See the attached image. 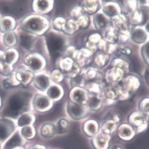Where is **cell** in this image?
I'll list each match as a JSON object with an SVG mask.
<instances>
[{"label":"cell","mask_w":149,"mask_h":149,"mask_svg":"<svg viewBox=\"0 0 149 149\" xmlns=\"http://www.w3.org/2000/svg\"><path fill=\"white\" fill-rule=\"evenodd\" d=\"M26 108V100L23 96L15 95L11 97L4 111L6 116L16 118Z\"/></svg>","instance_id":"obj_1"},{"label":"cell","mask_w":149,"mask_h":149,"mask_svg":"<svg viewBox=\"0 0 149 149\" xmlns=\"http://www.w3.org/2000/svg\"><path fill=\"white\" fill-rule=\"evenodd\" d=\"M128 123L133 128L136 134L145 131L149 124V116L138 110L133 111L128 116Z\"/></svg>","instance_id":"obj_2"},{"label":"cell","mask_w":149,"mask_h":149,"mask_svg":"<svg viewBox=\"0 0 149 149\" xmlns=\"http://www.w3.org/2000/svg\"><path fill=\"white\" fill-rule=\"evenodd\" d=\"M47 45L51 57L56 59L59 56L63 46L61 39L56 35H50L48 38Z\"/></svg>","instance_id":"obj_3"},{"label":"cell","mask_w":149,"mask_h":149,"mask_svg":"<svg viewBox=\"0 0 149 149\" xmlns=\"http://www.w3.org/2000/svg\"><path fill=\"white\" fill-rule=\"evenodd\" d=\"M118 137L125 141L131 140L136 135L133 128L128 123H123L120 125L117 130Z\"/></svg>","instance_id":"obj_4"},{"label":"cell","mask_w":149,"mask_h":149,"mask_svg":"<svg viewBox=\"0 0 149 149\" xmlns=\"http://www.w3.org/2000/svg\"><path fill=\"white\" fill-rule=\"evenodd\" d=\"M69 115L75 119H80L85 117L87 113L86 108L76 103H70L67 107Z\"/></svg>","instance_id":"obj_5"},{"label":"cell","mask_w":149,"mask_h":149,"mask_svg":"<svg viewBox=\"0 0 149 149\" xmlns=\"http://www.w3.org/2000/svg\"><path fill=\"white\" fill-rule=\"evenodd\" d=\"M15 129L13 122L7 119L0 120V140L4 141L11 134Z\"/></svg>","instance_id":"obj_6"},{"label":"cell","mask_w":149,"mask_h":149,"mask_svg":"<svg viewBox=\"0 0 149 149\" xmlns=\"http://www.w3.org/2000/svg\"><path fill=\"white\" fill-rule=\"evenodd\" d=\"M111 140L110 135L102 133L93 138L92 143L96 149H107Z\"/></svg>","instance_id":"obj_7"},{"label":"cell","mask_w":149,"mask_h":149,"mask_svg":"<svg viewBox=\"0 0 149 149\" xmlns=\"http://www.w3.org/2000/svg\"><path fill=\"white\" fill-rule=\"evenodd\" d=\"M33 107L36 111L45 112L50 108V102L46 97L38 95L33 102Z\"/></svg>","instance_id":"obj_8"},{"label":"cell","mask_w":149,"mask_h":149,"mask_svg":"<svg viewBox=\"0 0 149 149\" xmlns=\"http://www.w3.org/2000/svg\"><path fill=\"white\" fill-rule=\"evenodd\" d=\"M23 27L28 31L38 32L42 29V24L38 18L32 17L25 22Z\"/></svg>","instance_id":"obj_9"},{"label":"cell","mask_w":149,"mask_h":149,"mask_svg":"<svg viewBox=\"0 0 149 149\" xmlns=\"http://www.w3.org/2000/svg\"><path fill=\"white\" fill-rule=\"evenodd\" d=\"M99 129V125L95 120H88L84 123L83 130L87 136L92 137L97 134Z\"/></svg>","instance_id":"obj_10"},{"label":"cell","mask_w":149,"mask_h":149,"mask_svg":"<svg viewBox=\"0 0 149 149\" xmlns=\"http://www.w3.org/2000/svg\"><path fill=\"white\" fill-rule=\"evenodd\" d=\"M16 26V22L13 17H6L0 21V30L2 32H8L13 30Z\"/></svg>","instance_id":"obj_11"},{"label":"cell","mask_w":149,"mask_h":149,"mask_svg":"<svg viewBox=\"0 0 149 149\" xmlns=\"http://www.w3.org/2000/svg\"><path fill=\"white\" fill-rule=\"evenodd\" d=\"M23 142L22 139L19 133L16 132L6 143L4 149H13L17 146H22Z\"/></svg>","instance_id":"obj_12"},{"label":"cell","mask_w":149,"mask_h":149,"mask_svg":"<svg viewBox=\"0 0 149 149\" xmlns=\"http://www.w3.org/2000/svg\"><path fill=\"white\" fill-rule=\"evenodd\" d=\"M41 133L44 138H51L56 133V127L52 124H45L42 127Z\"/></svg>","instance_id":"obj_13"},{"label":"cell","mask_w":149,"mask_h":149,"mask_svg":"<svg viewBox=\"0 0 149 149\" xmlns=\"http://www.w3.org/2000/svg\"><path fill=\"white\" fill-rule=\"evenodd\" d=\"M5 61L7 63L13 65L17 61L18 59V53L16 49H9L5 53Z\"/></svg>","instance_id":"obj_14"},{"label":"cell","mask_w":149,"mask_h":149,"mask_svg":"<svg viewBox=\"0 0 149 149\" xmlns=\"http://www.w3.org/2000/svg\"><path fill=\"white\" fill-rule=\"evenodd\" d=\"M33 41V37L28 33H22L19 35V42L21 46L26 49H28L31 46Z\"/></svg>","instance_id":"obj_15"},{"label":"cell","mask_w":149,"mask_h":149,"mask_svg":"<svg viewBox=\"0 0 149 149\" xmlns=\"http://www.w3.org/2000/svg\"><path fill=\"white\" fill-rule=\"evenodd\" d=\"M26 64L34 71H37L42 67V62L35 57H28L25 60Z\"/></svg>","instance_id":"obj_16"},{"label":"cell","mask_w":149,"mask_h":149,"mask_svg":"<svg viewBox=\"0 0 149 149\" xmlns=\"http://www.w3.org/2000/svg\"><path fill=\"white\" fill-rule=\"evenodd\" d=\"M117 129V123L111 120H107L103 123L102 129L105 134H112Z\"/></svg>","instance_id":"obj_17"},{"label":"cell","mask_w":149,"mask_h":149,"mask_svg":"<svg viewBox=\"0 0 149 149\" xmlns=\"http://www.w3.org/2000/svg\"><path fill=\"white\" fill-rule=\"evenodd\" d=\"M17 37L13 31L6 33L3 36V42L5 45L8 46H13L17 43Z\"/></svg>","instance_id":"obj_18"},{"label":"cell","mask_w":149,"mask_h":149,"mask_svg":"<svg viewBox=\"0 0 149 149\" xmlns=\"http://www.w3.org/2000/svg\"><path fill=\"white\" fill-rule=\"evenodd\" d=\"M34 84L39 89L44 91L48 87L49 81L47 77L43 75L38 76L35 78Z\"/></svg>","instance_id":"obj_19"},{"label":"cell","mask_w":149,"mask_h":149,"mask_svg":"<svg viewBox=\"0 0 149 149\" xmlns=\"http://www.w3.org/2000/svg\"><path fill=\"white\" fill-rule=\"evenodd\" d=\"M4 87L7 89L11 88L13 86H17L20 84V82L18 81L16 77V73L10 74L7 79L4 80Z\"/></svg>","instance_id":"obj_20"},{"label":"cell","mask_w":149,"mask_h":149,"mask_svg":"<svg viewBox=\"0 0 149 149\" xmlns=\"http://www.w3.org/2000/svg\"><path fill=\"white\" fill-rule=\"evenodd\" d=\"M35 118L33 115L29 113L23 114L18 119V125L20 127L26 126L31 124L34 122Z\"/></svg>","instance_id":"obj_21"},{"label":"cell","mask_w":149,"mask_h":149,"mask_svg":"<svg viewBox=\"0 0 149 149\" xmlns=\"http://www.w3.org/2000/svg\"><path fill=\"white\" fill-rule=\"evenodd\" d=\"M56 127V133L58 134L67 132L70 128V124L67 120L61 119L57 123Z\"/></svg>","instance_id":"obj_22"},{"label":"cell","mask_w":149,"mask_h":149,"mask_svg":"<svg viewBox=\"0 0 149 149\" xmlns=\"http://www.w3.org/2000/svg\"><path fill=\"white\" fill-rule=\"evenodd\" d=\"M17 78L19 82L26 84L30 80V74L24 69H20L16 73Z\"/></svg>","instance_id":"obj_23"},{"label":"cell","mask_w":149,"mask_h":149,"mask_svg":"<svg viewBox=\"0 0 149 149\" xmlns=\"http://www.w3.org/2000/svg\"><path fill=\"white\" fill-rule=\"evenodd\" d=\"M130 67L133 72L140 74L142 70V66L139 59L135 56L130 58Z\"/></svg>","instance_id":"obj_24"},{"label":"cell","mask_w":149,"mask_h":149,"mask_svg":"<svg viewBox=\"0 0 149 149\" xmlns=\"http://www.w3.org/2000/svg\"><path fill=\"white\" fill-rule=\"evenodd\" d=\"M132 38L133 41L135 42L141 43L145 41L146 35L143 30L138 29L134 33Z\"/></svg>","instance_id":"obj_25"},{"label":"cell","mask_w":149,"mask_h":149,"mask_svg":"<svg viewBox=\"0 0 149 149\" xmlns=\"http://www.w3.org/2000/svg\"><path fill=\"white\" fill-rule=\"evenodd\" d=\"M73 99L77 104L81 106L85 103L86 97L85 93L79 90L75 91L73 95Z\"/></svg>","instance_id":"obj_26"},{"label":"cell","mask_w":149,"mask_h":149,"mask_svg":"<svg viewBox=\"0 0 149 149\" xmlns=\"http://www.w3.org/2000/svg\"><path fill=\"white\" fill-rule=\"evenodd\" d=\"M22 135L25 139H33L35 136V130L31 126H26L23 128L21 131Z\"/></svg>","instance_id":"obj_27"},{"label":"cell","mask_w":149,"mask_h":149,"mask_svg":"<svg viewBox=\"0 0 149 149\" xmlns=\"http://www.w3.org/2000/svg\"><path fill=\"white\" fill-rule=\"evenodd\" d=\"M88 106L93 111H97L101 107V101L96 97H93L89 99Z\"/></svg>","instance_id":"obj_28"},{"label":"cell","mask_w":149,"mask_h":149,"mask_svg":"<svg viewBox=\"0 0 149 149\" xmlns=\"http://www.w3.org/2000/svg\"><path fill=\"white\" fill-rule=\"evenodd\" d=\"M141 112L149 116V100L142 101L138 106V110Z\"/></svg>","instance_id":"obj_29"},{"label":"cell","mask_w":149,"mask_h":149,"mask_svg":"<svg viewBox=\"0 0 149 149\" xmlns=\"http://www.w3.org/2000/svg\"><path fill=\"white\" fill-rule=\"evenodd\" d=\"M48 95L52 99H57L60 96V90L56 86H52L48 90Z\"/></svg>","instance_id":"obj_30"},{"label":"cell","mask_w":149,"mask_h":149,"mask_svg":"<svg viewBox=\"0 0 149 149\" xmlns=\"http://www.w3.org/2000/svg\"><path fill=\"white\" fill-rule=\"evenodd\" d=\"M68 1H56V11L57 14H61L63 13L66 6V2Z\"/></svg>","instance_id":"obj_31"},{"label":"cell","mask_w":149,"mask_h":149,"mask_svg":"<svg viewBox=\"0 0 149 149\" xmlns=\"http://www.w3.org/2000/svg\"><path fill=\"white\" fill-rule=\"evenodd\" d=\"M13 69L12 65L4 62L1 72L5 75H10L12 72Z\"/></svg>","instance_id":"obj_32"},{"label":"cell","mask_w":149,"mask_h":149,"mask_svg":"<svg viewBox=\"0 0 149 149\" xmlns=\"http://www.w3.org/2000/svg\"><path fill=\"white\" fill-rule=\"evenodd\" d=\"M142 11L143 15V24H144L149 18V9L146 7H143L142 8Z\"/></svg>","instance_id":"obj_33"},{"label":"cell","mask_w":149,"mask_h":149,"mask_svg":"<svg viewBox=\"0 0 149 149\" xmlns=\"http://www.w3.org/2000/svg\"><path fill=\"white\" fill-rule=\"evenodd\" d=\"M96 21L97 24L101 27H104L106 25V19L101 14L96 17Z\"/></svg>","instance_id":"obj_34"},{"label":"cell","mask_w":149,"mask_h":149,"mask_svg":"<svg viewBox=\"0 0 149 149\" xmlns=\"http://www.w3.org/2000/svg\"><path fill=\"white\" fill-rule=\"evenodd\" d=\"M48 3L46 1H38V7L39 9L42 10H45L46 8L47 7Z\"/></svg>","instance_id":"obj_35"},{"label":"cell","mask_w":149,"mask_h":149,"mask_svg":"<svg viewBox=\"0 0 149 149\" xmlns=\"http://www.w3.org/2000/svg\"><path fill=\"white\" fill-rule=\"evenodd\" d=\"M107 10H105V12L109 16L114 15L116 13V10L114 8L112 7H109L107 8Z\"/></svg>","instance_id":"obj_36"},{"label":"cell","mask_w":149,"mask_h":149,"mask_svg":"<svg viewBox=\"0 0 149 149\" xmlns=\"http://www.w3.org/2000/svg\"><path fill=\"white\" fill-rule=\"evenodd\" d=\"M81 77L80 76L77 77L75 78H74V80H73V84L74 85L77 86V85L79 84L80 82H81Z\"/></svg>","instance_id":"obj_37"},{"label":"cell","mask_w":149,"mask_h":149,"mask_svg":"<svg viewBox=\"0 0 149 149\" xmlns=\"http://www.w3.org/2000/svg\"><path fill=\"white\" fill-rule=\"evenodd\" d=\"M29 149H46V148L43 146L37 145L34 146L32 147H30Z\"/></svg>","instance_id":"obj_38"},{"label":"cell","mask_w":149,"mask_h":149,"mask_svg":"<svg viewBox=\"0 0 149 149\" xmlns=\"http://www.w3.org/2000/svg\"><path fill=\"white\" fill-rule=\"evenodd\" d=\"M145 52L148 57H149V42L147 43L144 47Z\"/></svg>","instance_id":"obj_39"},{"label":"cell","mask_w":149,"mask_h":149,"mask_svg":"<svg viewBox=\"0 0 149 149\" xmlns=\"http://www.w3.org/2000/svg\"><path fill=\"white\" fill-rule=\"evenodd\" d=\"M112 149H124L123 147L121 145H116L113 146Z\"/></svg>","instance_id":"obj_40"},{"label":"cell","mask_w":149,"mask_h":149,"mask_svg":"<svg viewBox=\"0 0 149 149\" xmlns=\"http://www.w3.org/2000/svg\"><path fill=\"white\" fill-rule=\"evenodd\" d=\"M146 29H147V31H148L149 32V24L148 25H147V26H146Z\"/></svg>","instance_id":"obj_41"},{"label":"cell","mask_w":149,"mask_h":149,"mask_svg":"<svg viewBox=\"0 0 149 149\" xmlns=\"http://www.w3.org/2000/svg\"><path fill=\"white\" fill-rule=\"evenodd\" d=\"M0 17H1V13H0Z\"/></svg>","instance_id":"obj_42"}]
</instances>
